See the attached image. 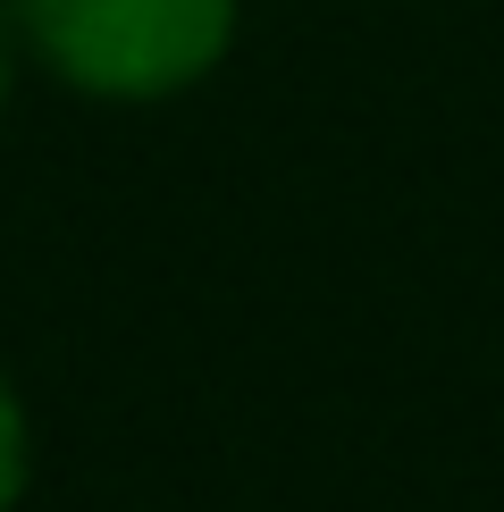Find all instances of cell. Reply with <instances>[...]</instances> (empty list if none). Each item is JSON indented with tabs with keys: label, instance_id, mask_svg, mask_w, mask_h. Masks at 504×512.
<instances>
[{
	"label": "cell",
	"instance_id": "obj_1",
	"mask_svg": "<svg viewBox=\"0 0 504 512\" xmlns=\"http://www.w3.org/2000/svg\"><path fill=\"white\" fill-rule=\"evenodd\" d=\"M42 68L101 101H160L219 68L236 0H9Z\"/></svg>",
	"mask_w": 504,
	"mask_h": 512
},
{
	"label": "cell",
	"instance_id": "obj_2",
	"mask_svg": "<svg viewBox=\"0 0 504 512\" xmlns=\"http://www.w3.org/2000/svg\"><path fill=\"white\" fill-rule=\"evenodd\" d=\"M17 487H26V412H17L9 378H0V512L17 504Z\"/></svg>",
	"mask_w": 504,
	"mask_h": 512
},
{
	"label": "cell",
	"instance_id": "obj_3",
	"mask_svg": "<svg viewBox=\"0 0 504 512\" xmlns=\"http://www.w3.org/2000/svg\"><path fill=\"white\" fill-rule=\"evenodd\" d=\"M0 101H9V26H0Z\"/></svg>",
	"mask_w": 504,
	"mask_h": 512
}]
</instances>
